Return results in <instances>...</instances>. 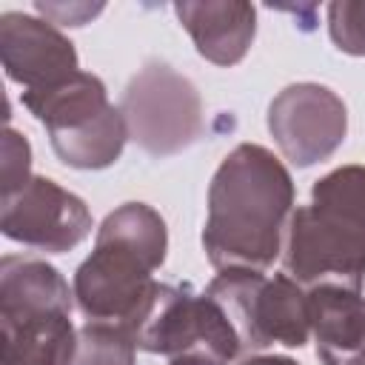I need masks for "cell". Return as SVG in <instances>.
<instances>
[{
	"label": "cell",
	"mask_w": 365,
	"mask_h": 365,
	"mask_svg": "<svg viewBox=\"0 0 365 365\" xmlns=\"http://www.w3.org/2000/svg\"><path fill=\"white\" fill-rule=\"evenodd\" d=\"M294 182L279 157L240 143L211 177L202 248L220 271H265L285 245Z\"/></svg>",
	"instance_id": "cell-1"
},
{
	"label": "cell",
	"mask_w": 365,
	"mask_h": 365,
	"mask_svg": "<svg viewBox=\"0 0 365 365\" xmlns=\"http://www.w3.org/2000/svg\"><path fill=\"white\" fill-rule=\"evenodd\" d=\"M168 251L163 217L145 202H123L97 228L94 251L74 271L77 308L94 322L131 328L157 279L151 277Z\"/></svg>",
	"instance_id": "cell-2"
},
{
	"label": "cell",
	"mask_w": 365,
	"mask_h": 365,
	"mask_svg": "<svg viewBox=\"0 0 365 365\" xmlns=\"http://www.w3.org/2000/svg\"><path fill=\"white\" fill-rule=\"evenodd\" d=\"M282 265L302 288L336 282L362 291L365 165H342L314 182L311 202L288 220Z\"/></svg>",
	"instance_id": "cell-3"
},
{
	"label": "cell",
	"mask_w": 365,
	"mask_h": 365,
	"mask_svg": "<svg viewBox=\"0 0 365 365\" xmlns=\"http://www.w3.org/2000/svg\"><path fill=\"white\" fill-rule=\"evenodd\" d=\"M23 106L46 125L57 160L68 168L100 171L120 160L128 128L100 77L74 71L51 86L23 91Z\"/></svg>",
	"instance_id": "cell-4"
},
{
	"label": "cell",
	"mask_w": 365,
	"mask_h": 365,
	"mask_svg": "<svg viewBox=\"0 0 365 365\" xmlns=\"http://www.w3.org/2000/svg\"><path fill=\"white\" fill-rule=\"evenodd\" d=\"M128 331L140 351L160 354L168 365H228L242 348L220 302L191 285L157 282Z\"/></svg>",
	"instance_id": "cell-5"
},
{
	"label": "cell",
	"mask_w": 365,
	"mask_h": 365,
	"mask_svg": "<svg viewBox=\"0 0 365 365\" xmlns=\"http://www.w3.org/2000/svg\"><path fill=\"white\" fill-rule=\"evenodd\" d=\"M205 294L220 302L245 348H302L311 336L308 291L288 274L220 271Z\"/></svg>",
	"instance_id": "cell-6"
},
{
	"label": "cell",
	"mask_w": 365,
	"mask_h": 365,
	"mask_svg": "<svg viewBox=\"0 0 365 365\" xmlns=\"http://www.w3.org/2000/svg\"><path fill=\"white\" fill-rule=\"evenodd\" d=\"M120 111L128 137L151 157L180 154L205 131L197 86L160 60L145 63L128 80Z\"/></svg>",
	"instance_id": "cell-7"
},
{
	"label": "cell",
	"mask_w": 365,
	"mask_h": 365,
	"mask_svg": "<svg viewBox=\"0 0 365 365\" xmlns=\"http://www.w3.org/2000/svg\"><path fill=\"white\" fill-rule=\"evenodd\" d=\"M268 131L291 165L308 168L345 143L348 108L328 86L291 83L268 106Z\"/></svg>",
	"instance_id": "cell-8"
},
{
	"label": "cell",
	"mask_w": 365,
	"mask_h": 365,
	"mask_svg": "<svg viewBox=\"0 0 365 365\" xmlns=\"http://www.w3.org/2000/svg\"><path fill=\"white\" fill-rule=\"evenodd\" d=\"M0 228L9 240L66 254L91 234L86 202L48 177H31L17 194L3 197Z\"/></svg>",
	"instance_id": "cell-9"
},
{
	"label": "cell",
	"mask_w": 365,
	"mask_h": 365,
	"mask_svg": "<svg viewBox=\"0 0 365 365\" xmlns=\"http://www.w3.org/2000/svg\"><path fill=\"white\" fill-rule=\"evenodd\" d=\"M0 60L6 77L20 83L23 91L80 71L74 43L54 23L23 11H6L0 17Z\"/></svg>",
	"instance_id": "cell-10"
},
{
	"label": "cell",
	"mask_w": 365,
	"mask_h": 365,
	"mask_svg": "<svg viewBox=\"0 0 365 365\" xmlns=\"http://www.w3.org/2000/svg\"><path fill=\"white\" fill-rule=\"evenodd\" d=\"M174 14L191 34L197 54L214 66H237L257 34V9L242 0L174 3Z\"/></svg>",
	"instance_id": "cell-11"
},
{
	"label": "cell",
	"mask_w": 365,
	"mask_h": 365,
	"mask_svg": "<svg viewBox=\"0 0 365 365\" xmlns=\"http://www.w3.org/2000/svg\"><path fill=\"white\" fill-rule=\"evenodd\" d=\"M3 322V365H71L77 331L68 311L6 314Z\"/></svg>",
	"instance_id": "cell-12"
},
{
	"label": "cell",
	"mask_w": 365,
	"mask_h": 365,
	"mask_svg": "<svg viewBox=\"0 0 365 365\" xmlns=\"http://www.w3.org/2000/svg\"><path fill=\"white\" fill-rule=\"evenodd\" d=\"M305 291L317 354H351L365 348V297L359 288L322 282Z\"/></svg>",
	"instance_id": "cell-13"
},
{
	"label": "cell",
	"mask_w": 365,
	"mask_h": 365,
	"mask_svg": "<svg viewBox=\"0 0 365 365\" xmlns=\"http://www.w3.org/2000/svg\"><path fill=\"white\" fill-rule=\"evenodd\" d=\"M74 288L63 274L37 257L6 254L0 259V311L6 314H37V311H68Z\"/></svg>",
	"instance_id": "cell-14"
},
{
	"label": "cell",
	"mask_w": 365,
	"mask_h": 365,
	"mask_svg": "<svg viewBox=\"0 0 365 365\" xmlns=\"http://www.w3.org/2000/svg\"><path fill=\"white\" fill-rule=\"evenodd\" d=\"M134 362H137V342L128 328L88 319L77 331V348L71 365H134Z\"/></svg>",
	"instance_id": "cell-15"
},
{
	"label": "cell",
	"mask_w": 365,
	"mask_h": 365,
	"mask_svg": "<svg viewBox=\"0 0 365 365\" xmlns=\"http://www.w3.org/2000/svg\"><path fill=\"white\" fill-rule=\"evenodd\" d=\"M328 34L339 51L365 57V0H334L328 6Z\"/></svg>",
	"instance_id": "cell-16"
},
{
	"label": "cell",
	"mask_w": 365,
	"mask_h": 365,
	"mask_svg": "<svg viewBox=\"0 0 365 365\" xmlns=\"http://www.w3.org/2000/svg\"><path fill=\"white\" fill-rule=\"evenodd\" d=\"M3 160H0V168H3V197H11L17 194L29 180H31V145L23 134H17L14 128H6L3 131Z\"/></svg>",
	"instance_id": "cell-17"
},
{
	"label": "cell",
	"mask_w": 365,
	"mask_h": 365,
	"mask_svg": "<svg viewBox=\"0 0 365 365\" xmlns=\"http://www.w3.org/2000/svg\"><path fill=\"white\" fill-rule=\"evenodd\" d=\"M34 9L57 26H86L103 11V3H34Z\"/></svg>",
	"instance_id": "cell-18"
},
{
	"label": "cell",
	"mask_w": 365,
	"mask_h": 365,
	"mask_svg": "<svg viewBox=\"0 0 365 365\" xmlns=\"http://www.w3.org/2000/svg\"><path fill=\"white\" fill-rule=\"evenodd\" d=\"M322 365H365V348L351 351V354H317Z\"/></svg>",
	"instance_id": "cell-19"
},
{
	"label": "cell",
	"mask_w": 365,
	"mask_h": 365,
	"mask_svg": "<svg viewBox=\"0 0 365 365\" xmlns=\"http://www.w3.org/2000/svg\"><path fill=\"white\" fill-rule=\"evenodd\" d=\"M240 365H297L291 356H277V354H268V356H248L242 359Z\"/></svg>",
	"instance_id": "cell-20"
}]
</instances>
